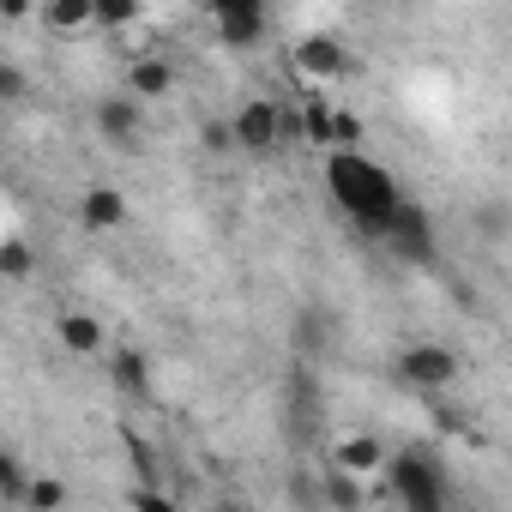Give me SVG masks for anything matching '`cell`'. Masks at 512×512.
<instances>
[{
	"instance_id": "6da1fadb",
	"label": "cell",
	"mask_w": 512,
	"mask_h": 512,
	"mask_svg": "<svg viewBox=\"0 0 512 512\" xmlns=\"http://www.w3.org/2000/svg\"><path fill=\"white\" fill-rule=\"evenodd\" d=\"M326 193L338 199V211L368 235L380 241V223L392 217V205L404 199L398 193V175L386 163H374L368 151H326Z\"/></svg>"
},
{
	"instance_id": "7a4b0ae2",
	"label": "cell",
	"mask_w": 512,
	"mask_h": 512,
	"mask_svg": "<svg viewBox=\"0 0 512 512\" xmlns=\"http://www.w3.org/2000/svg\"><path fill=\"white\" fill-rule=\"evenodd\" d=\"M380 241L398 253L404 266H434V253H440L434 217H428V205H416V199H398V205H392V217L380 223Z\"/></svg>"
},
{
	"instance_id": "3957f363",
	"label": "cell",
	"mask_w": 512,
	"mask_h": 512,
	"mask_svg": "<svg viewBox=\"0 0 512 512\" xmlns=\"http://www.w3.org/2000/svg\"><path fill=\"white\" fill-rule=\"evenodd\" d=\"M386 482L404 500V512H446V482L422 452H392L386 458Z\"/></svg>"
},
{
	"instance_id": "277c9868",
	"label": "cell",
	"mask_w": 512,
	"mask_h": 512,
	"mask_svg": "<svg viewBox=\"0 0 512 512\" xmlns=\"http://www.w3.org/2000/svg\"><path fill=\"white\" fill-rule=\"evenodd\" d=\"M229 139H235V151H247V157H272V151H278V103H272V97H247V103L229 115Z\"/></svg>"
},
{
	"instance_id": "5b68a950",
	"label": "cell",
	"mask_w": 512,
	"mask_h": 512,
	"mask_svg": "<svg viewBox=\"0 0 512 512\" xmlns=\"http://www.w3.org/2000/svg\"><path fill=\"white\" fill-rule=\"evenodd\" d=\"M211 25H217L223 49H260L266 31H272L266 7H253V0H217V7H211Z\"/></svg>"
},
{
	"instance_id": "8992f818",
	"label": "cell",
	"mask_w": 512,
	"mask_h": 512,
	"mask_svg": "<svg viewBox=\"0 0 512 512\" xmlns=\"http://www.w3.org/2000/svg\"><path fill=\"white\" fill-rule=\"evenodd\" d=\"M398 368H404V380H410V386H422V392H440V386H452V380H458V356H452L446 344H410Z\"/></svg>"
},
{
	"instance_id": "52a82bcc",
	"label": "cell",
	"mask_w": 512,
	"mask_h": 512,
	"mask_svg": "<svg viewBox=\"0 0 512 512\" xmlns=\"http://www.w3.org/2000/svg\"><path fill=\"white\" fill-rule=\"evenodd\" d=\"M139 127H145V103H133L127 91H115V97H97V133L109 139V145H139Z\"/></svg>"
},
{
	"instance_id": "ba28073f",
	"label": "cell",
	"mask_w": 512,
	"mask_h": 512,
	"mask_svg": "<svg viewBox=\"0 0 512 512\" xmlns=\"http://www.w3.org/2000/svg\"><path fill=\"white\" fill-rule=\"evenodd\" d=\"M79 223H85L91 235H109V229H127V193H121V187H109V181H97V187H85V193H79Z\"/></svg>"
},
{
	"instance_id": "9c48e42d",
	"label": "cell",
	"mask_w": 512,
	"mask_h": 512,
	"mask_svg": "<svg viewBox=\"0 0 512 512\" xmlns=\"http://www.w3.org/2000/svg\"><path fill=\"white\" fill-rule=\"evenodd\" d=\"M296 67L314 79V91L326 85V79H338L344 67H350V55H344V43L338 37H326V31H314V37H302L296 43Z\"/></svg>"
},
{
	"instance_id": "30bf717a",
	"label": "cell",
	"mask_w": 512,
	"mask_h": 512,
	"mask_svg": "<svg viewBox=\"0 0 512 512\" xmlns=\"http://www.w3.org/2000/svg\"><path fill=\"white\" fill-rule=\"evenodd\" d=\"M386 440L380 434H344L338 440V458H332V470H344V476H356V482H368V476H380L386 470Z\"/></svg>"
},
{
	"instance_id": "8fae6325",
	"label": "cell",
	"mask_w": 512,
	"mask_h": 512,
	"mask_svg": "<svg viewBox=\"0 0 512 512\" xmlns=\"http://www.w3.org/2000/svg\"><path fill=\"white\" fill-rule=\"evenodd\" d=\"M175 91V61L163 55H133L127 61V97L133 103H151V97H169Z\"/></svg>"
},
{
	"instance_id": "7c38bea8",
	"label": "cell",
	"mask_w": 512,
	"mask_h": 512,
	"mask_svg": "<svg viewBox=\"0 0 512 512\" xmlns=\"http://www.w3.org/2000/svg\"><path fill=\"white\" fill-rule=\"evenodd\" d=\"M55 332H61V350H73V356H97V350H103V338H109L97 314H67Z\"/></svg>"
},
{
	"instance_id": "4fadbf2b",
	"label": "cell",
	"mask_w": 512,
	"mask_h": 512,
	"mask_svg": "<svg viewBox=\"0 0 512 512\" xmlns=\"http://www.w3.org/2000/svg\"><path fill=\"white\" fill-rule=\"evenodd\" d=\"M296 115H302V145H320V151H332V97L308 91Z\"/></svg>"
},
{
	"instance_id": "5bb4252c",
	"label": "cell",
	"mask_w": 512,
	"mask_h": 512,
	"mask_svg": "<svg viewBox=\"0 0 512 512\" xmlns=\"http://www.w3.org/2000/svg\"><path fill=\"white\" fill-rule=\"evenodd\" d=\"M37 272V247L25 235H0V284H25Z\"/></svg>"
},
{
	"instance_id": "9a60e30c",
	"label": "cell",
	"mask_w": 512,
	"mask_h": 512,
	"mask_svg": "<svg viewBox=\"0 0 512 512\" xmlns=\"http://www.w3.org/2000/svg\"><path fill=\"white\" fill-rule=\"evenodd\" d=\"M115 386H121L127 398H139V404L151 398V362H145L139 350H127V344L115 350Z\"/></svg>"
},
{
	"instance_id": "2e32d148",
	"label": "cell",
	"mask_w": 512,
	"mask_h": 512,
	"mask_svg": "<svg viewBox=\"0 0 512 512\" xmlns=\"http://www.w3.org/2000/svg\"><path fill=\"white\" fill-rule=\"evenodd\" d=\"M326 506L332 512H368V482H356L344 470H326Z\"/></svg>"
},
{
	"instance_id": "e0dca14e",
	"label": "cell",
	"mask_w": 512,
	"mask_h": 512,
	"mask_svg": "<svg viewBox=\"0 0 512 512\" xmlns=\"http://www.w3.org/2000/svg\"><path fill=\"white\" fill-rule=\"evenodd\" d=\"M139 19H145L139 0H91V25H103V31H127Z\"/></svg>"
},
{
	"instance_id": "ac0fdd59",
	"label": "cell",
	"mask_w": 512,
	"mask_h": 512,
	"mask_svg": "<svg viewBox=\"0 0 512 512\" xmlns=\"http://www.w3.org/2000/svg\"><path fill=\"white\" fill-rule=\"evenodd\" d=\"M19 506H25V512H61V506H67V482H61V476H31V488H25Z\"/></svg>"
},
{
	"instance_id": "d6986e66",
	"label": "cell",
	"mask_w": 512,
	"mask_h": 512,
	"mask_svg": "<svg viewBox=\"0 0 512 512\" xmlns=\"http://www.w3.org/2000/svg\"><path fill=\"white\" fill-rule=\"evenodd\" d=\"M43 25H49V31H85V25H91V0H49V7H43Z\"/></svg>"
},
{
	"instance_id": "ffe728a7",
	"label": "cell",
	"mask_w": 512,
	"mask_h": 512,
	"mask_svg": "<svg viewBox=\"0 0 512 512\" xmlns=\"http://www.w3.org/2000/svg\"><path fill=\"white\" fill-rule=\"evenodd\" d=\"M25 488H31V470L13 452H0V500H25Z\"/></svg>"
},
{
	"instance_id": "44dd1931",
	"label": "cell",
	"mask_w": 512,
	"mask_h": 512,
	"mask_svg": "<svg viewBox=\"0 0 512 512\" xmlns=\"http://www.w3.org/2000/svg\"><path fill=\"white\" fill-rule=\"evenodd\" d=\"M7 103H31V73L13 67V61H0V109Z\"/></svg>"
},
{
	"instance_id": "7402d4cb",
	"label": "cell",
	"mask_w": 512,
	"mask_h": 512,
	"mask_svg": "<svg viewBox=\"0 0 512 512\" xmlns=\"http://www.w3.org/2000/svg\"><path fill=\"white\" fill-rule=\"evenodd\" d=\"M121 446H127V458H133V470H139V488H157V464H151V446H145L139 434H121Z\"/></svg>"
},
{
	"instance_id": "603a6c76",
	"label": "cell",
	"mask_w": 512,
	"mask_h": 512,
	"mask_svg": "<svg viewBox=\"0 0 512 512\" xmlns=\"http://www.w3.org/2000/svg\"><path fill=\"white\" fill-rule=\"evenodd\" d=\"M127 506H133V512H181V506H175L163 488H139V482L127 488Z\"/></svg>"
},
{
	"instance_id": "cb8c5ba5",
	"label": "cell",
	"mask_w": 512,
	"mask_h": 512,
	"mask_svg": "<svg viewBox=\"0 0 512 512\" xmlns=\"http://www.w3.org/2000/svg\"><path fill=\"white\" fill-rule=\"evenodd\" d=\"M199 151H211V157H223V151H235V139H229V121H217V115H211V121L199 127Z\"/></svg>"
},
{
	"instance_id": "d4e9b609",
	"label": "cell",
	"mask_w": 512,
	"mask_h": 512,
	"mask_svg": "<svg viewBox=\"0 0 512 512\" xmlns=\"http://www.w3.org/2000/svg\"><path fill=\"white\" fill-rule=\"evenodd\" d=\"M0 19L19 25V19H31V7H25V0H0Z\"/></svg>"
},
{
	"instance_id": "484cf974",
	"label": "cell",
	"mask_w": 512,
	"mask_h": 512,
	"mask_svg": "<svg viewBox=\"0 0 512 512\" xmlns=\"http://www.w3.org/2000/svg\"><path fill=\"white\" fill-rule=\"evenodd\" d=\"M217 512H247V506L241 500H217Z\"/></svg>"
}]
</instances>
